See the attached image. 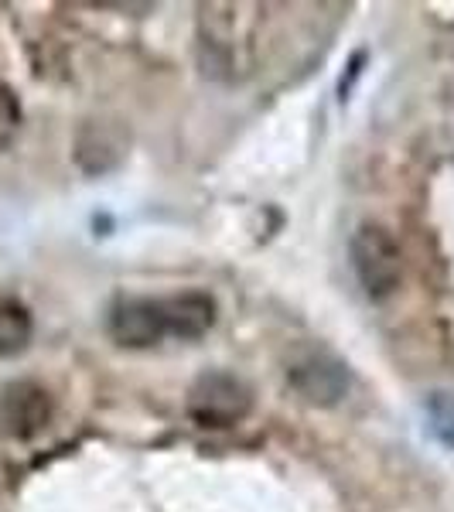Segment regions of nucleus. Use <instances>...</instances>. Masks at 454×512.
I'll use <instances>...</instances> for the list:
<instances>
[{
    "label": "nucleus",
    "instance_id": "nucleus-1",
    "mask_svg": "<svg viewBox=\"0 0 454 512\" xmlns=\"http://www.w3.org/2000/svg\"><path fill=\"white\" fill-rule=\"evenodd\" d=\"M349 256L362 291L373 297V301H383V297L396 294V287L403 280V250L390 229L379 226V222H362L356 233H352Z\"/></svg>",
    "mask_w": 454,
    "mask_h": 512
},
{
    "label": "nucleus",
    "instance_id": "nucleus-7",
    "mask_svg": "<svg viewBox=\"0 0 454 512\" xmlns=\"http://www.w3.org/2000/svg\"><path fill=\"white\" fill-rule=\"evenodd\" d=\"M164 321H168V335L181 342H195V338L209 335L216 325V301L205 291H185L175 297H164Z\"/></svg>",
    "mask_w": 454,
    "mask_h": 512
},
{
    "label": "nucleus",
    "instance_id": "nucleus-5",
    "mask_svg": "<svg viewBox=\"0 0 454 512\" xmlns=\"http://www.w3.org/2000/svg\"><path fill=\"white\" fill-rule=\"evenodd\" d=\"M52 420V396L38 383H11L0 396V431L14 441H31Z\"/></svg>",
    "mask_w": 454,
    "mask_h": 512
},
{
    "label": "nucleus",
    "instance_id": "nucleus-10",
    "mask_svg": "<svg viewBox=\"0 0 454 512\" xmlns=\"http://www.w3.org/2000/svg\"><path fill=\"white\" fill-rule=\"evenodd\" d=\"M431 420H434L437 437H441L444 444H451V448H454V396H448V393L434 396Z\"/></svg>",
    "mask_w": 454,
    "mask_h": 512
},
{
    "label": "nucleus",
    "instance_id": "nucleus-3",
    "mask_svg": "<svg viewBox=\"0 0 454 512\" xmlns=\"http://www.w3.org/2000/svg\"><path fill=\"white\" fill-rule=\"evenodd\" d=\"M287 383L311 407H335L349 396L352 376L338 355L308 345V349L294 352L291 362H287Z\"/></svg>",
    "mask_w": 454,
    "mask_h": 512
},
{
    "label": "nucleus",
    "instance_id": "nucleus-2",
    "mask_svg": "<svg viewBox=\"0 0 454 512\" xmlns=\"http://www.w3.org/2000/svg\"><path fill=\"white\" fill-rule=\"evenodd\" d=\"M185 407L198 427L226 431V427H236L239 420H246V414L253 410V393L239 376L212 369V373H202L192 383Z\"/></svg>",
    "mask_w": 454,
    "mask_h": 512
},
{
    "label": "nucleus",
    "instance_id": "nucleus-8",
    "mask_svg": "<svg viewBox=\"0 0 454 512\" xmlns=\"http://www.w3.org/2000/svg\"><path fill=\"white\" fill-rule=\"evenodd\" d=\"M31 332L35 325H31L28 308L18 301H0V359H11L28 349Z\"/></svg>",
    "mask_w": 454,
    "mask_h": 512
},
{
    "label": "nucleus",
    "instance_id": "nucleus-4",
    "mask_svg": "<svg viewBox=\"0 0 454 512\" xmlns=\"http://www.w3.org/2000/svg\"><path fill=\"white\" fill-rule=\"evenodd\" d=\"M110 338L123 349H151L168 338L164 304L154 297H127L110 308Z\"/></svg>",
    "mask_w": 454,
    "mask_h": 512
},
{
    "label": "nucleus",
    "instance_id": "nucleus-9",
    "mask_svg": "<svg viewBox=\"0 0 454 512\" xmlns=\"http://www.w3.org/2000/svg\"><path fill=\"white\" fill-rule=\"evenodd\" d=\"M18 127H21V103H18V96H14V89L0 79V147L11 144Z\"/></svg>",
    "mask_w": 454,
    "mask_h": 512
},
{
    "label": "nucleus",
    "instance_id": "nucleus-6",
    "mask_svg": "<svg viewBox=\"0 0 454 512\" xmlns=\"http://www.w3.org/2000/svg\"><path fill=\"white\" fill-rule=\"evenodd\" d=\"M127 130L120 123H86L76 137V161L86 175H106L127 158Z\"/></svg>",
    "mask_w": 454,
    "mask_h": 512
}]
</instances>
